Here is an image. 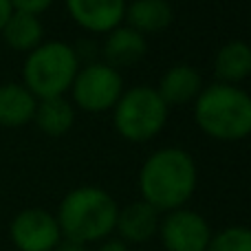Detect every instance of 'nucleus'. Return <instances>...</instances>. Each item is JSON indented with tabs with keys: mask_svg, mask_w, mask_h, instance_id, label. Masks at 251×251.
Listing matches in <instances>:
<instances>
[{
	"mask_svg": "<svg viewBox=\"0 0 251 251\" xmlns=\"http://www.w3.org/2000/svg\"><path fill=\"white\" fill-rule=\"evenodd\" d=\"M196 190V163L183 148H161L139 170L141 201L161 214L185 207Z\"/></svg>",
	"mask_w": 251,
	"mask_h": 251,
	"instance_id": "1",
	"label": "nucleus"
},
{
	"mask_svg": "<svg viewBox=\"0 0 251 251\" xmlns=\"http://www.w3.org/2000/svg\"><path fill=\"white\" fill-rule=\"evenodd\" d=\"M119 205L113 194L95 185L71 190L57 207V225L62 238L79 245L101 243L115 234Z\"/></svg>",
	"mask_w": 251,
	"mask_h": 251,
	"instance_id": "2",
	"label": "nucleus"
},
{
	"mask_svg": "<svg viewBox=\"0 0 251 251\" xmlns=\"http://www.w3.org/2000/svg\"><path fill=\"white\" fill-rule=\"evenodd\" d=\"M194 122L216 141H240L251 134V95L231 84H209L194 100Z\"/></svg>",
	"mask_w": 251,
	"mask_h": 251,
	"instance_id": "3",
	"label": "nucleus"
},
{
	"mask_svg": "<svg viewBox=\"0 0 251 251\" xmlns=\"http://www.w3.org/2000/svg\"><path fill=\"white\" fill-rule=\"evenodd\" d=\"M77 71V51L66 42L51 40V42H42L26 55L22 66V79L35 100L64 97V93L73 86Z\"/></svg>",
	"mask_w": 251,
	"mask_h": 251,
	"instance_id": "4",
	"label": "nucleus"
},
{
	"mask_svg": "<svg viewBox=\"0 0 251 251\" xmlns=\"http://www.w3.org/2000/svg\"><path fill=\"white\" fill-rule=\"evenodd\" d=\"M168 106L156 88L134 86L122 93L113 108V124L119 137L132 143H146L154 139L168 124Z\"/></svg>",
	"mask_w": 251,
	"mask_h": 251,
	"instance_id": "5",
	"label": "nucleus"
},
{
	"mask_svg": "<svg viewBox=\"0 0 251 251\" xmlns=\"http://www.w3.org/2000/svg\"><path fill=\"white\" fill-rule=\"evenodd\" d=\"M124 93L122 73L106 62H91L77 71L71 86L75 106L86 113H104L115 108Z\"/></svg>",
	"mask_w": 251,
	"mask_h": 251,
	"instance_id": "6",
	"label": "nucleus"
},
{
	"mask_svg": "<svg viewBox=\"0 0 251 251\" xmlns=\"http://www.w3.org/2000/svg\"><path fill=\"white\" fill-rule=\"evenodd\" d=\"M156 236L165 251H205L212 240V227L199 212L181 207L161 214Z\"/></svg>",
	"mask_w": 251,
	"mask_h": 251,
	"instance_id": "7",
	"label": "nucleus"
},
{
	"mask_svg": "<svg viewBox=\"0 0 251 251\" xmlns=\"http://www.w3.org/2000/svg\"><path fill=\"white\" fill-rule=\"evenodd\" d=\"M9 238L18 251H53L62 243V231L55 214L29 207L13 216Z\"/></svg>",
	"mask_w": 251,
	"mask_h": 251,
	"instance_id": "8",
	"label": "nucleus"
},
{
	"mask_svg": "<svg viewBox=\"0 0 251 251\" xmlns=\"http://www.w3.org/2000/svg\"><path fill=\"white\" fill-rule=\"evenodd\" d=\"M66 11L82 29L106 33L122 26L126 16V0H64Z\"/></svg>",
	"mask_w": 251,
	"mask_h": 251,
	"instance_id": "9",
	"label": "nucleus"
},
{
	"mask_svg": "<svg viewBox=\"0 0 251 251\" xmlns=\"http://www.w3.org/2000/svg\"><path fill=\"white\" fill-rule=\"evenodd\" d=\"M159 223L161 212H156L146 201H134L126 207H119L115 231L126 245H143L159 234Z\"/></svg>",
	"mask_w": 251,
	"mask_h": 251,
	"instance_id": "10",
	"label": "nucleus"
},
{
	"mask_svg": "<svg viewBox=\"0 0 251 251\" xmlns=\"http://www.w3.org/2000/svg\"><path fill=\"white\" fill-rule=\"evenodd\" d=\"M203 91L201 73L192 64H174L161 75L156 93L165 101V106H183L194 101Z\"/></svg>",
	"mask_w": 251,
	"mask_h": 251,
	"instance_id": "11",
	"label": "nucleus"
},
{
	"mask_svg": "<svg viewBox=\"0 0 251 251\" xmlns=\"http://www.w3.org/2000/svg\"><path fill=\"white\" fill-rule=\"evenodd\" d=\"M174 9L168 0H132L126 4L124 20L141 35H154L172 25Z\"/></svg>",
	"mask_w": 251,
	"mask_h": 251,
	"instance_id": "12",
	"label": "nucleus"
},
{
	"mask_svg": "<svg viewBox=\"0 0 251 251\" xmlns=\"http://www.w3.org/2000/svg\"><path fill=\"white\" fill-rule=\"evenodd\" d=\"M146 51H148L146 35L137 33L130 26H117V29H113L106 35V42H104L106 64L117 71L141 62Z\"/></svg>",
	"mask_w": 251,
	"mask_h": 251,
	"instance_id": "13",
	"label": "nucleus"
},
{
	"mask_svg": "<svg viewBox=\"0 0 251 251\" xmlns=\"http://www.w3.org/2000/svg\"><path fill=\"white\" fill-rule=\"evenodd\" d=\"M38 100L25 84L7 82L0 86V126L18 128L33 122Z\"/></svg>",
	"mask_w": 251,
	"mask_h": 251,
	"instance_id": "14",
	"label": "nucleus"
},
{
	"mask_svg": "<svg viewBox=\"0 0 251 251\" xmlns=\"http://www.w3.org/2000/svg\"><path fill=\"white\" fill-rule=\"evenodd\" d=\"M214 75L221 84H231L247 79L251 75V47L243 40H231L223 44L214 57Z\"/></svg>",
	"mask_w": 251,
	"mask_h": 251,
	"instance_id": "15",
	"label": "nucleus"
},
{
	"mask_svg": "<svg viewBox=\"0 0 251 251\" xmlns=\"http://www.w3.org/2000/svg\"><path fill=\"white\" fill-rule=\"evenodd\" d=\"M2 38L13 51L31 53L42 44L44 26L40 22V16H31L25 11H13L9 20L2 26Z\"/></svg>",
	"mask_w": 251,
	"mask_h": 251,
	"instance_id": "16",
	"label": "nucleus"
},
{
	"mask_svg": "<svg viewBox=\"0 0 251 251\" xmlns=\"http://www.w3.org/2000/svg\"><path fill=\"white\" fill-rule=\"evenodd\" d=\"M33 122L49 137H64L75 124V108L64 97L38 100Z\"/></svg>",
	"mask_w": 251,
	"mask_h": 251,
	"instance_id": "17",
	"label": "nucleus"
},
{
	"mask_svg": "<svg viewBox=\"0 0 251 251\" xmlns=\"http://www.w3.org/2000/svg\"><path fill=\"white\" fill-rule=\"evenodd\" d=\"M205 251H251V229L243 225H231L212 234Z\"/></svg>",
	"mask_w": 251,
	"mask_h": 251,
	"instance_id": "18",
	"label": "nucleus"
},
{
	"mask_svg": "<svg viewBox=\"0 0 251 251\" xmlns=\"http://www.w3.org/2000/svg\"><path fill=\"white\" fill-rule=\"evenodd\" d=\"M13 11H25L31 16H40L53 4V0H9Z\"/></svg>",
	"mask_w": 251,
	"mask_h": 251,
	"instance_id": "19",
	"label": "nucleus"
},
{
	"mask_svg": "<svg viewBox=\"0 0 251 251\" xmlns=\"http://www.w3.org/2000/svg\"><path fill=\"white\" fill-rule=\"evenodd\" d=\"M95 251H128V245L119 238H106L101 240V245Z\"/></svg>",
	"mask_w": 251,
	"mask_h": 251,
	"instance_id": "20",
	"label": "nucleus"
},
{
	"mask_svg": "<svg viewBox=\"0 0 251 251\" xmlns=\"http://www.w3.org/2000/svg\"><path fill=\"white\" fill-rule=\"evenodd\" d=\"M53 251H88V247L86 245H79V243H73V240L62 238V243L57 245Z\"/></svg>",
	"mask_w": 251,
	"mask_h": 251,
	"instance_id": "21",
	"label": "nucleus"
},
{
	"mask_svg": "<svg viewBox=\"0 0 251 251\" xmlns=\"http://www.w3.org/2000/svg\"><path fill=\"white\" fill-rule=\"evenodd\" d=\"M11 13H13L11 2H9V0H0V31H2L4 22L9 20V16H11Z\"/></svg>",
	"mask_w": 251,
	"mask_h": 251,
	"instance_id": "22",
	"label": "nucleus"
}]
</instances>
